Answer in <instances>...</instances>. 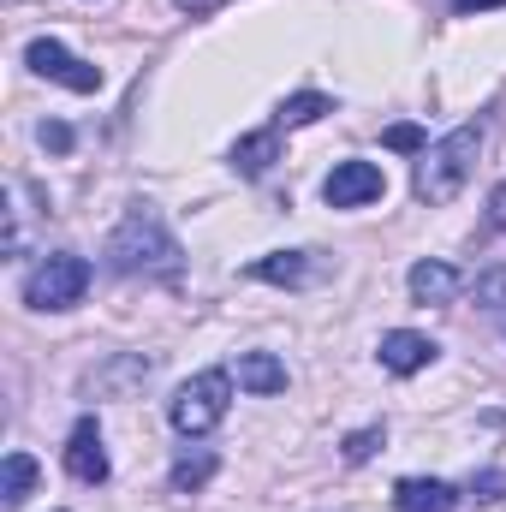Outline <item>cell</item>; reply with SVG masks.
Masks as SVG:
<instances>
[{
  "mask_svg": "<svg viewBox=\"0 0 506 512\" xmlns=\"http://www.w3.org/2000/svg\"><path fill=\"white\" fill-rule=\"evenodd\" d=\"M108 268L114 274H173L179 268V239L155 215V203H131L120 227L108 233Z\"/></svg>",
  "mask_w": 506,
  "mask_h": 512,
  "instance_id": "obj_1",
  "label": "cell"
},
{
  "mask_svg": "<svg viewBox=\"0 0 506 512\" xmlns=\"http://www.w3.org/2000/svg\"><path fill=\"white\" fill-rule=\"evenodd\" d=\"M477 149H483V120L447 131L441 143H429V149L417 155V173H411L417 203H453V197L465 191L471 167H477Z\"/></svg>",
  "mask_w": 506,
  "mask_h": 512,
  "instance_id": "obj_2",
  "label": "cell"
},
{
  "mask_svg": "<svg viewBox=\"0 0 506 512\" xmlns=\"http://www.w3.org/2000/svg\"><path fill=\"white\" fill-rule=\"evenodd\" d=\"M227 405H233V370H203V376H191V382L167 399V417H173L179 435L197 441V435H209L227 417Z\"/></svg>",
  "mask_w": 506,
  "mask_h": 512,
  "instance_id": "obj_3",
  "label": "cell"
},
{
  "mask_svg": "<svg viewBox=\"0 0 506 512\" xmlns=\"http://www.w3.org/2000/svg\"><path fill=\"white\" fill-rule=\"evenodd\" d=\"M84 286H90V262L72 251H54L24 274V304L30 310H72L84 298Z\"/></svg>",
  "mask_w": 506,
  "mask_h": 512,
  "instance_id": "obj_4",
  "label": "cell"
},
{
  "mask_svg": "<svg viewBox=\"0 0 506 512\" xmlns=\"http://www.w3.org/2000/svg\"><path fill=\"white\" fill-rule=\"evenodd\" d=\"M24 66L36 72V78H54V84H66V90H78V96H90V90H102V72L90 66V60H78L66 42H54V36H36L30 48H24Z\"/></svg>",
  "mask_w": 506,
  "mask_h": 512,
  "instance_id": "obj_5",
  "label": "cell"
},
{
  "mask_svg": "<svg viewBox=\"0 0 506 512\" xmlns=\"http://www.w3.org/2000/svg\"><path fill=\"white\" fill-rule=\"evenodd\" d=\"M381 191H387V179H381L376 161H334V173L322 179L328 209H364V203H376Z\"/></svg>",
  "mask_w": 506,
  "mask_h": 512,
  "instance_id": "obj_6",
  "label": "cell"
},
{
  "mask_svg": "<svg viewBox=\"0 0 506 512\" xmlns=\"http://www.w3.org/2000/svg\"><path fill=\"white\" fill-rule=\"evenodd\" d=\"M66 471L78 477V483H108V447H102V429H96V417H78V429H72V441H66Z\"/></svg>",
  "mask_w": 506,
  "mask_h": 512,
  "instance_id": "obj_7",
  "label": "cell"
},
{
  "mask_svg": "<svg viewBox=\"0 0 506 512\" xmlns=\"http://www.w3.org/2000/svg\"><path fill=\"white\" fill-rule=\"evenodd\" d=\"M435 340L429 334H411V328H393V334H381V346H376V358H381V370H393V376H417V370H429L435 364Z\"/></svg>",
  "mask_w": 506,
  "mask_h": 512,
  "instance_id": "obj_8",
  "label": "cell"
},
{
  "mask_svg": "<svg viewBox=\"0 0 506 512\" xmlns=\"http://www.w3.org/2000/svg\"><path fill=\"white\" fill-rule=\"evenodd\" d=\"M393 507L399 512H453L459 507V489L441 483V477H405L393 489Z\"/></svg>",
  "mask_w": 506,
  "mask_h": 512,
  "instance_id": "obj_9",
  "label": "cell"
},
{
  "mask_svg": "<svg viewBox=\"0 0 506 512\" xmlns=\"http://www.w3.org/2000/svg\"><path fill=\"white\" fill-rule=\"evenodd\" d=\"M149 370H155V358L131 352V358H114L108 370H96L84 387H90V393H102V399H120V393H131L137 382H149Z\"/></svg>",
  "mask_w": 506,
  "mask_h": 512,
  "instance_id": "obj_10",
  "label": "cell"
},
{
  "mask_svg": "<svg viewBox=\"0 0 506 512\" xmlns=\"http://www.w3.org/2000/svg\"><path fill=\"white\" fill-rule=\"evenodd\" d=\"M274 161H280V126L251 131V137H239V143H233V167H239L245 179H262Z\"/></svg>",
  "mask_w": 506,
  "mask_h": 512,
  "instance_id": "obj_11",
  "label": "cell"
},
{
  "mask_svg": "<svg viewBox=\"0 0 506 512\" xmlns=\"http://www.w3.org/2000/svg\"><path fill=\"white\" fill-rule=\"evenodd\" d=\"M459 286H465V280H459L453 262H417V268H411V298H417V304H447Z\"/></svg>",
  "mask_w": 506,
  "mask_h": 512,
  "instance_id": "obj_12",
  "label": "cell"
},
{
  "mask_svg": "<svg viewBox=\"0 0 506 512\" xmlns=\"http://www.w3.org/2000/svg\"><path fill=\"white\" fill-rule=\"evenodd\" d=\"M245 274L251 280H274V286H304L310 280V251H268L256 256Z\"/></svg>",
  "mask_w": 506,
  "mask_h": 512,
  "instance_id": "obj_13",
  "label": "cell"
},
{
  "mask_svg": "<svg viewBox=\"0 0 506 512\" xmlns=\"http://www.w3.org/2000/svg\"><path fill=\"white\" fill-rule=\"evenodd\" d=\"M233 376H239L245 393H280V387H286V364L268 358V352H245V358L233 364Z\"/></svg>",
  "mask_w": 506,
  "mask_h": 512,
  "instance_id": "obj_14",
  "label": "cell"
},
{
  "mask_svg": "<svg viewBox=\"0 0 506 512\" xmlns=\"http://www.w3.org/2000/svg\"><path fill=\"white\" fill-rule=\"evenodd\" d=\"M36 489V459L30 453H6V471H0V512H18Z\"/></svg>",
  "mask_w": 506,
  "mask_h": 512,
  "instance_id": "obj_15",
  "label": "cell"
},
{
  "mask_svg": "<svg viewBox=\"0 0 506 512\" xmlns=\"http://www.w3.org/2000/svg\"><path fill=\"white\" fill-rule=\"evenodd\" d=\"M322 114H334V102H328L322 90H298V96H286V102H280L274 126H280V131H298V126H316Z\"/></svg>",
  "mask_w": 506,
  "mask_h": 512,
  "instance_id": "obj_16",
  "label": "cell"
},
{
  "mask_svg": "<svg viewBox=\"0 0 506 512\" xmlns=\"http://www.w3.org/2000/svg\"><path fill=\"white\" fill-rule=\"evenodd\" d=\"M215 471H221V465H215V453H203V447L191 453V447H185V453L173 459V489H179V495H197Z\"/></svg>",
  "mask_w": 506,
  "mask_h": 512,
  "instance_id": "obj_17",
  "label": "cell"
},
{
  "mask_svg": "<svg viewBox=\"0 0 506 512\" xmlns=\"http://www.w3.org/2000/svg\"><path fill=\"white\" fill-rule=\"evenodd\" d=\"M381 441H387V429H381V423H370V429H358V435H346V447H340V453H346V465H364V459L376 453Z\"/></svg>",
  "mask_w": 506,
  "mask_h": 512,
  "instance_id": "obj_18",
  "label": "cell"
},
{
  "mask_svg": "<svg viewBox=\"0 0 506 512\" xmlns=\"http://www.w3.org/2000/svg\"><path fill=\"white\" fill-rule=\"evenodd\" d=\"M471 501H483V507L506 501V471H483V477H471Z\"/></svg>",
  "mask_w": 506,
  "mask_h": 512,
  "instance_id": "obj_19",
  "label": "cell"
},
{
  "mask_svg": "<svg viewBox=\"0 0 506 512\" xmlns=\"http://www.w3.org/2000/svg\"><path fill=\"white\" fill-rule=\"evenodd\" d=\"M381 143H387V149H405V155H423V149H429L417 126H387V137H381Z\"/></svg>",
  "mask_w": 506,
  "mask_h": 512,
  "instance_id": "obj_20",
  "label": "cell"
},
{
  "mask_svg": "<svg viewBox=\"0 0 506 512\" xmlns=\"http://www.w3.org/2000/svg\"><path fill=\"white\" fill-rule=\"evenodd\" d=\"M477 298H483L489 310H506V268H495V274L477 280Z\"/></svg>",
  "mask_w": 506,
  "mask_h": 512,
  "instance_id": "obj_21",
  "label": "cell"
},
{
  "mask_svg": "<svg viewBox=\"0 0 506 512\" xmlns=\"http://www.w3.org/2000/svg\"><path fill=\"white\" fill-rule=\"evenodd\" d=\"M495 6H506V0H453L459 18H471V12H495Z\"/></svg>",
  "mask_w": 506,
  "mask_h": 512,
  "instance_id": "obj_22",
  "label": "cell"
},
{
  "mask_svg": "<svg viewBox=\"0 0 506 512\" xmlns=\"http://www.w3.org/2000/svg\"><path fill=\"white\" fill-rule=\"evenodd\" d=\"M42 143H48V149H72V131L66 126H42Z\"/></svg>",
  "mask_w": 506,
  "mask_h": 512,
  "instance_id": "obj_23",
  "label": "cell"
},
{
  "mask_svg": "<svg viewBox=\"0 0 506 512\" xmlns=\"http://www.w3.org/2000/svg\"><path fill=\"white\" fill-rule=\"evenodd\" d=\"M173 6H185V12H209L215 0H173Z\"/></svg>",
  "mask_w": 506,
  "mask_h": 512,
  "instance_id": "obj_24",
  "label": "cell"
}]
</instances>
